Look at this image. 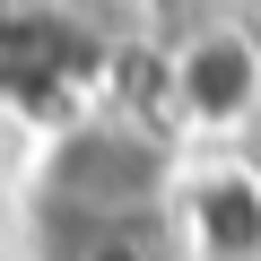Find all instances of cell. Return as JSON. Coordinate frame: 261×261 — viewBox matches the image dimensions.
<instances>
[{
    "mask_svg": "<svg viewBox=\"0 0 261 261\" xmlns=\"http://www.w3.org/2000/svg\"><path fill=\"white\" fill-rule=\"evenodd\" d=\"M157 192H166V148L140 140V130H79V140L53 148L44 183H35V209L44 226H113V218H157Z\"/></svg>",
    "mask_w": 261,
    "mask_h": 261,
    "instance_id": "6da1fadb",
    "label": "cell"
},
{
    "mask_svg": "<svg viewBox=\"0 0 261 261\" xmlns=\"http://www.w3.org/2000/svg\"><path fill=\"white\" fill-rule=\"evenodd\" d=\"M174 96H183V113L209 122V130L244 122V113L261 105V44H252L244 27H226V18H209L200 35L174 44Z\"/></svg>",
    "mask_w": 261,
    "mask_h": 261,
    "instance_id": "7a4b0ae2",
    "label": "cell"
},
{
    "mask_svg": "<svg viewBox=\"0 0 261 261\" xmlns=\"http://www.w3.org/2000/svg\"><path fill=\"white\" fill-rule=\"evenodd\" d=\"M200 235H209L218 252H261V192H252L244 174H218V183L200 192Z\"/></svg>",
    "mask_w": 261,
    "mask_h": 261,
    "instance_id": "3957f363",
    "label": "cell"
},
{
    "mask_svg": "<svg viewBox=\"0 0 261 261\" xmlns=\"http://www.w3.org/2000/svg\"><path fill=\"white\" fill-rule=\"evenodd\" d=\"M53 261H157V226L148 218H113V226H61Z\"/></svg>",
    "mask_w": 261,
    "mask_h": 261,
    "instance_id": "277c9868",
    "label": "cell"
}]
</instances>
